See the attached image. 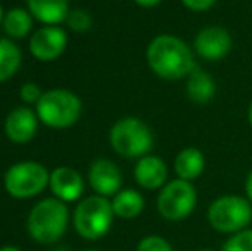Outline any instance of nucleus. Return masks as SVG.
Masks as SVG:
<instances>
[{
    "label": "nucleus",
    "mask_w": 252,
    "mask_h": 251,
    "mask_svg": "<svg viewBox=\"0 0 252 251\" xmlns=\"http://www.w3.org/2000/svg\"><path fill=\"white\" fill-rule=\"evenodd\" d=\"M148 66L158 77L165 81L187 79L194 67V52L182 38L163 33L155 36L146 48Z\"/></svg>",
    "instance_id": "nucleus-1"
},
{
    "label": "nucleus",
    "mask_w": 252,
    "mask_h": 251,
    "mask_svg": "<svg viewBox=\"0 0 252 251\" xmlns=\"http://www.w3.org/2000/svg\"><path fill=\"white\" fill-rule=\"evenodd\" d=\"M110 144L126 158H143L150 155L155 136L144 121L137 117H124L110 129Z\"/></svg>",
    "instance_id": "nucleus-2"
},
{
    "label": "nucleus",
    "mask_w": 252,
    "mask_h": 251,
    "mask_svg": "<svg viewBox=\"0 0 252 251\" xmlns=\"http://www.w3.org/2000/svg\"><path fill=\"white\" fill-rule=\"evenodd\" d=\"M206 217L216 232L232 236L251 224L252 203L239 194H223L209 205Z\"/></svg>",
    "instance_id": "nucleus-3"
},
{
    "label": "nucleus",
    "mask_w": 252,
    "mask_h": 251,
    "mask_svg": "<svg viewBox=\"0 0 252 251\" xmlns=\"http://www.w3.org/2000/svg\"><path fill=\"white\" fill-rule=\"evenodd\" d=\"M67 207L62 200H43L31 210L28 218V231L38 243H53L63 234L67 227Z\"/></svg>",
    "instance_id": "nucleus-4"
},
{
    "label": "nucleus",
    "mask_w": 252,
    "mask_h": 251,
    "mask_svg": "<svg viewBox=\"0 0 252 251\" xmlns=\"http://www.w3.org/2000/svg\"><path fill=\"white\" fill-rule=\"evenodd\" d=\"M36 114L38 119L48 127H70L76 124L81 115V100L72 91L50 90L41 95Z\"/></svg>",
    "instance_id": "nucleus-5"
},
{
    "label": "nucleus",
    "mask_w": 252,
    "mask_h": 251,
    "mask_svg": "<svg viewBox=\"0 0 252 251\" xmlns=\"http://www.w3.org/2000/svg\"><path fill=\"white\" fill-rule=\"evenodd\" d=\"M112 203L105 196H90L77 205L74 212V227L84 239H100L110 231L113 222Z\"/></svg>",
    "instance_id": "nucleus-6"
},
{
    "label": "nucleus",
    "mask_w": 252,
    "mask_h": 251,
    "mask_svg": "<svg viewBox=\"0 0 252 251\" xmlns=\"http://www.w3.org/2000/svg\"><path fill=\"white\" fill-rule=\"evenodd\" d=\"M158 212L165 220H186L197 205V191L192 182L184 179L168 181L158 194Z\"/></svg>",
    "instance_id": "nucleus-7"
},
{
    "label": "nucleus",
    "mask_w": 252,
    "mask_h": 251,
    "mask_svg": "<svg viewBox=\"0 0 252 251\" xmlns=\"http://www.w3.org/2000/svg\"><path fill=\"white\" fill-rule=\"evenodd\" d=\"M3 184L10 196L31 198L50 184V176L38 162H19L5 172Z\"/></svg>",
    "instance_id": "nucleus-8"
},
{
    "label": "nucleus",
    "mask_w": 252,
    "mask_h": 251,
    "mask_svg": "<svg viewBox=\"0 0 252 251\" xmlns=\"http://www.w3.org/2000/svg\"><path fill=\"white\" fill-rule=\"evenodd\" d=\"M233 47L232 35L226 28L211 24L204 26L202 30L197 31L194 38V52L201 59L209 62H216L225 59L230 54Z\"/></svg>",
    "instance_id": "nucleus-9"
},
{
    "label": "nucleus",
    "mask_w": 252,
    "mask_h": 251,
    "mask_svg": "<svg viewBox=\"0 0 252 251\" xmlns=\"http://www.w3.org/2000/svg\"><path fill=\"white\" fill-rule=\"evenodd\" d=\"M67 47V35L59 26H43L31 36L30 50L38 61H55Z\"/></svg>",
    "instance_id": "nucleus-10"
},
{
    "label": "nucleus",
    "mask_w": 252,
    "mask_h": 251,
    "mask_svg": "<svg viewBox=\"0 0 252 251\" xmlns=\"http://www.w3.org/2000/svg\"><path fill=\"white\" fill-rule=\"evenodd\" d=\"M90 184L100 196H115L122 188V172L112 160L100 158L90 169Z\"/></svg>",
    "instance_id": "nucleus-11"
},
{
    "label": "nucleus",
    "mask_w": 252,
    "mask_h": 251,
    "mask_svg": "<svg viewBox=\"0 0 252 251\" xmlns=\"http://www.w3.org/2000/svg\"><path fill=\"white\" fill-rule=\"evenodd\" d=\"M136 182L144 189H161L168 182V167L165 160L156 155H146L139 158L134 167Z\"/></svg>",
    "instance_id": "nucleus-12"
},
{
    "label": "nucleus",
    "mask_w": 252,
    "mask_h": 251,
    "mask_svg": "<svg viewBox=\"0 0 252 251\" xmlns=\"http://www.w3.org/2000/svg\"><path fill=\"white\" fill-rule=\"evenodd\" d=\"M38 129V114L28 107H17L7 115L5 134L14 143H28Z\"/></svg>",
    "instance_id": "nucleus-13"
},
{
    "label": "nucleus",
    "mask_w": 252,
    "mask_h": 251,
    "mask_svg": "<svg viewBox=\"0 0 252 251\" xmlns=\"http://www.w3.org/2000/svg\"><path fill=\"white\" fill-rule=\"evenodd\" d=\"M50 188L59 200L74 201L83 194L84 184L79 172L70 167H59L50 176Z\"/></svg>",
    "instance_id": "nucleus-14"
},
{
    "label": "nucleus",
    "mask_w": 252,
    "mask_h": 251,
    "mask_svg": "<svg viewBox=\"0 0 252 251\" xmlns=\"http://www.w3.org/2000/svg\"><path fill=\"white\" fill-rule=\"evenodd\" d=\"M186 93L192 104H209L216 95V83L211 74L196 66L186 79Z\"/></svg>",
    "instance_id": "nucleus-15"
},
{
    "label": "nucleus",
    "mask_w": 252,
    "mask_h": 251,
    "mask_svg": "<svg viewBox=\"0 0 252 251\" xmlns=\"http://www.w3.org/2000/svg\"><path fill=\"white\" fill-rule=\"evenodd\" d=\"M173 169L179 179L194 182L201 178V174L206 169V158L204 153L196 146H187L180 150L173 162Z\"/></svg>",
    "instance_id": "nucleus-16"
},
{
    "label": "nucleus",
    "mask_w": 252,
    "mask_h": 251,
    "mask_svg": "<svg viewBox=\"0 0 252 251\" xmlns=\"http://www.w3.org/2000/svg\"><path fill=\"white\" fill-rule=\"evenodd\" d=\"M30 12L48 26H55L69 16V2L67 0H28Z\"/></svg>",
    "instance_id": "nucleus-17"
},
{
    "label": "nucleus",
    "mask_w": 252,
    "mask_h": 251,
    "mask_svg": "<svg viewBox=\"0 0 252 251\" xmlns=\"http://www.w3.org/2000/svg\"><path fill=\"white\" fill-rule=\"evenodd\" d=\"M113 214L120 218H136L144 210V198L136 189H122L113 196Z\"/></svg>",
    "instance_id": "nucleus-18"
},
{
    "label": "nucleus",
    "mask_w": 252,
    "mask_h": 251,
    "mask_svg": "<svg viewBox=\"0 0 252 251\" xmlns=\"http://www.w3.org/2000/svg\"><path fill=\"white\" fill-rule=\"evenodd\" d=\"M21 66V50L10 40L0 38V83L17 72Z\"/></svg>",
    "instance_id": "nucleus-19"
},
{
    "label": "nucleus",
    "mask_w": 252,
    "mask_h": 251,
    "mask_svg": "<svg viewBox=\"0 0 252 251\" xmlns=\"http://www.w3.org/2000/svg\"><path fill=\"white\" fill-rule=\"evenodd\" d=\"M33 28V19L24 9H12L3 16V31L10 38H24Z\"/></svg>",
    "instance_id": "nucleus-20"
},
{
    "label": "nucleus",
    "mask_w": 252,
    "mask_h": 251,
    "mask_svg": "<svg viewBox=\"0 0 252 251\" xmlns=\"http://www.w3.org/2000/svg\"><path fill=\"white\" fill-rule=\"evenodd\" d=\"M221 251H252V229L232 234L221 246Z\"/></svg>",
    "instance_id": "nucleus-21"
},
{
    "label": "nucleus",
    "mask_w": 252,
    "mask_h": 251,
    "mask_svg": "<svg viewBox=\"0 0 252 251\" xmlns=\"http://www.w3.org/2000/svg\"><path fill=\"white\" fill-rule=\"evenodd\" d=\"M67 24H69V28L72 31H77V33H84V31H88L91 28V16L86 12V10H72V12H69V16H67Z\"/></svg>",
    "instance_id": "nucleus-22"
},
{
    "label": "nucleus",
    "mask_w": 252,
    "mask_h": 251,
    "mask_svg": "<svg viewBox=\"0 0 252 251\" xmlns=\"http://www.w3.org/2000/svg\"><path fill=\"white\" fill-rule=\"evenodd\" d=\"M137 251H173L172 245L161 236H146L139 241Z\"/></svg>",
    "instance_id": "nucleus-23"
},
{
    "label": "nucleus",
    "mask_w": 252,
    "mask_h": 251,
    "mask_svg": "<svg viewBox=\"0 0 252 251\" xmlns=\"http://www.w3.org/2000/svg\"><path fill=\"white\" fill-rule=\"evenodd\" d=\"M41 90L34 83H26L21 88V98H23L26 104H38L41 98Z\"/></svg>",
    "instance_id": "nucleus-24"
},
{
    "label": "nucleus",
    "mask_w": 252,
    "mask_h": 251,
    "mask_svg": "<svg viewBox=\"0 0 252 251\" xmlns=\"http://www.w3.org/2000/svg\"><path fill=\"white\" fill-rule=\"evenodd\" d=\"M184 3V7L192 12H206L215 5L218 0H180Z\"/></svg>",
    "instance_id": "nucleus-25"
},
{
    "label": "nucleus",
    "mask_w": 252,
    "mask_h": 251,
    "mask_svg": "<svg viewBox=\"0 0 252 251\" xmlns=\"http://www.w3.org/2000/svg\"><path fill=\"white\" fill-rule=\"evenodd\" d=\"M246 198L252 203V171L247 174V179H246Z\"/></svg>",
    "instance_id": "nucleus-26"
},
{
    "label": "nucleus",
    "mask_w": 252,
    "mask_h": 251,
    "mask_svg": "<svg viewBox=\"0 0 252 251\" xmlns=\"http://www.w3.org/2000/svg\"><path fill=\"white\" fill-rule=\"evenodd\" d=\"M134 2H136L137 5L146 7V9H150V7H156V5H158V3H161L163 0H134Z\"/></svg>",
    "instance_id": "nucleus-27"
},
{
    "label": "nucleus",
    "mask_w": 252,
    "mask_h": 251,
    "mask_svg": "<svg viewBox=\"0 0 252 251\" xmlns=\"http://www.w3.org/2000/svg\"><path fill=\"white\" fill-rule=\"evenodd\" d=\"M247 121H249V124L252 126V102H251L249 108H247Z\"/></svg>",
    "instance_id": "nucleus-28"
},
{
    "label": "nucleus",
    "mask_w": 252,
    "mask_h": 251,
    "mask_svg": "<svg viewBox=\"0 0 252 251\" xmlns=\"http://www.w3.org/2000/svg\"><path fill=\"white\" fill-rule=\"evenodd\" d=\"M0 251H21V250L16 248V246H3V248H0Z\"/></svg>",
    "instance_id": "nucleus-29"
},
{
    "label": "nucleus",
    "mask_w": 252,
    "mask_h": 251,
    "mask_svg": "<svg viewBox=\"0 0 252 251\" xmlns=\"http://www.w3.org/2000/svg\"><path fill=\"white\" fill-rule=\"evenodd\" d=\"M0 23H3V14H2V7H0Z\"/></svg>",
    "instance_id": "nucleus-30"
},
{
    "label": "nucleus",
    "mask_w": 252,
    "mask_h": 251,
    "mask_svg": "<svg viewBox=\"0 0 252 251\" xmlns=\"http://www.w3.org/2000/svg\"><path fill=\"white\" fill-rule=\"evenodd\" d=\"M197 251H215V250H208V248H204V250H197Z\"/></svg>",
    "instance_id": "nucleus-31"
},
{
    "label": "nucleus",
    "mask_w": 252,
    "mask_h": 251,
    "mask_svg": "<svg viewBox=\"0 0 252 251\" xmlns=\"http://www.w3.org/2000/svg\"><path fill=\"white\" fill-rule=\"evenodd\" d=\"M57 251H67V250H63V248H60V250H57Z\"/></svg>",
    "instance_id": "nucleus-32"
},
{
    "label": "nucleus",
    "mask_w": 252,
    "mask_h": 251,
    "mask_svg": "<svg viewBox=\"0 0 252 251\" xmlns=\"http://www.w3.org/2000/svg\"><path fill=\"white\" fill-rule=\"evenodd\" d=\"M86 251H98V250H86Z\"/></svg>",
    "instance_id": "nucleus-33"
}]
</instances>
